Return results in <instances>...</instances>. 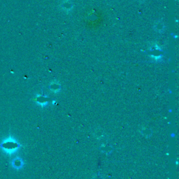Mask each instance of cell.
<instances>
[{
    "mask_svg": "<svg viewBox=\"0 0 179 179\" xmlns=\"http://www.w3.org/2000/svg\"><path fill=\"white\" fill-rule=\"evenodd\" d=\"M21 144L14 136L9 135L2 139L0 142V149L7 155H13L18 151Z\"/></svg>",
    "mask_w": 179,
    "mask_h": 179,
    "instance_id": "obj_1",
    "label": "cell"
},
{
    "mask_svg": "<svg viewBox=\"0 0 179 179\" xmlns=\"http://www.w3.org/2000/svg\"><path fill=\"white\" fill-rule=\"evenodd\" d=\"M11 165L15 170H20L23 169L24 167V162L23 159L20 157H15V158L11 161Z\"/></svg>",
    "mask_w": 179,
    "mask_h": 179,
    "instance_id": "obj_2",
    "label": "cell"
},
{
    "mask_svg": "<svg viewBox=\"0 0 179 179\" xmlns=\"http://www.w3.org/2000/svg\"><path fill=\"white\" fill-rule=\"evenodd\" d=\"M47 99L48 98L46 96L37 95V97H36V102L38 105L41 106L42 107H46L48 103Z\"/></svg>",
    "mask_w": 179,
    "mask_h": 179,
    "instance_id": "obj_3",
    "label": "cell"
},
{
    "mask_svg": "<svg viewBox=\"0 0 179 179\" xmlns=\"http://www.w3.org/2000/svg\"><path fill=\"white\" fill-rule=\"evenodd\" d=\"M50 89L52 90L54 93H57L60 90V85L59 83H52L50 85Z\"/></svg>",
    "mask_w": 179,
    "mask_h": 179,
    "instance_id": "obj_4",
    "label": "cell"
},
{
    "mask_svg": "<svg viewBox=\"0 0 179 179\" xmlns=\"http://www.w3.org/2000/svg\"><path fill=\"white\" fill-rule=\"evenodd\" d=\"M96 179H102V178H101V177H97Z\"/></svg>",
    "mask_w": 179,
    "mask_h": 179,
    "instance_id": "obj_5",
    "label": "cell"
}]
</instances>
